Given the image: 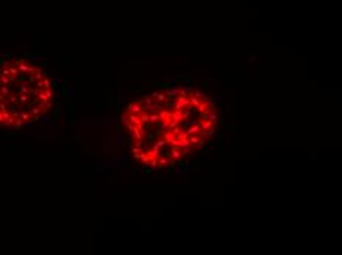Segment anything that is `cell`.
<instances>
[{
    "label": "cell",
    "mask_w": 342,
    "mask_h": 255,
    "mask_svg": "<svg viewBox=\"0 0 342 255\" xmlns=\"http://www.w3.org/2000/svg\"><path fill=\"white\" fill-rule=\"evenodd\" d=\"M156 159H158V167H167V165L170 164V161H171V156H170V154H167V152H164V154H159L158 156H156Z\"/></svg>",
    "instance_id": "cell-1"
},
{
    "label": "cell",
    "mask_w": 342,
    "mask_h": 255,
    "mask_svg": "<svg viewBox=\"0 0 342 255\" xmlns=\"http://www.w3.org/2000/svg\"><path fill=\"white\" fill-rule=\"evenodd\" d=\"M170 156H171V159H174V161L182 159V158H183V150H182V148H179V146H173V148H171V154H170Z\"/></svg>",
    "instance_id": "cell-2"
},
{
    "label": "cell",
    "mask_w": 342,
    "mask_h": 255,
    "mask_svg": "<svg viewBox=\"0 0 342 255\" xmlns=\"http://www.w3.org/2000/svg\"><path fill=\"white\" fill-rule=\"evenodd\" d=\"M127 111H129V114H140L142 112V105L137 103V102H131V103L127 105Z\"/></svg>",
    "instance_id": "cell-3"
},
{
    "label": "cell",
    "mask_w": 342,
    "mask_h": 255,
    "mask_svg": "<svg viewBox=\"0 0 342 255\" xmlns=\"http://www.w3.org/2000/svg\"><path fill=\"white\" fill-rule=\"evenodd\" d=\"M187 133H189V136L190 134H199V131H201V122H192V125H189L187 127V130H186Z\"/></svg>",
    "instance_id": "cell-4"
},
{
    "label": "cell",
    "mask_w": 342,
    "mask_h": 255,
    "mask_svg": "<svg viewBox=\"0 0 342 255\" xmlns=\"http://www.w3.org/2000/svg\"><path fill=\"white\" fill-rule=\"evenodd\" d=\"M212 127H215V122H214V121H209V120H202V121H201V131L211 130Z\"/></svg>",
    "instance_id": "cell-5"
},
{
    "label": "cell",
    "mask_w": 342,
    "mask_h": 255,
    "mask_svg": "<svg viewBox=\"0 0 342 255\" xmlns=\"http://www.w3.org/2000/svg\"><path fill=\"white\" fill-rule=\"evenodd\" d=\"M152 97H154V100L158 102V103H162V102H165L168 99L165 96V93H162V92H154V93H152Z\"/></svg>",
    "instance_id": "cell-6"
},
{
    "label": "cell",
    "mask_w": 342,
    "mask_h": 255,
    "mask_svg": "<svg viewBox=\"0 0 342 255\" xmlns=\"http://www.w3.org/2000/svg\"><path fill=\"white\" fill-rule=\"evenodd\" d=\"M179 95V87L177 86H171L168 90H167V93H165V96L168 97V99H171V97H174V96H177Z\"/></svg>",
    "instance_id": "cell-7"
},
{
    "label": "cell",
    "mask_w": 342,
    "mask_h": 255,
    "mask_svg": "<svg viewBox=\"0 0 342 255\" xmlns=\"http://www.w3.org/2000/svg\"><path fill=\"white\" fill-rule=\"evenodd\" d=\"M139 115H140V120H142V122L145 124V127H149V114L148 112H140V114H139Z\"/></svg>",
    "instance_id": "cell-8"
},
{
    "label": "cell",
    "mask_w": 342,
    "mask_h": 255,
    "mask_svg": "<svg viewBox=\"0 0 342 255\" xmlns=\"http://www.w3.org/2000/svg\"><path fill=\"white\" fill-rule=\"evenodd\" d=\"M149 122H152V124H156V122H159V114H158V112L149 114Z\"/></svg>",
    "instance_id": "cell-9"
},
{
    "label": "cell",
    "mask_w": 342,
    "mask_h": 255,
    "mask_svg": "<svg viewBox=\"0 0 342 255\" xmlns=\"http://www.w3.org/2000/svg\"><path fill=\"white\" fill-rule=\"evenodd\" d=\"M155 146H158V148H161V149L165 148V146H167V140H165V139H158L156 142H155Z\"/></svg>",
    "instance_id": "cell-10"
},
{
    "label": "cell",
    "mask_w": 342,
    "mask_h": 255,
    "mask_svg": "<svg viewBox=\"0 0 342 255\" xmlns=\"http://www.w3.org/2000/svg\"><path fill=\"white\" fill-rule=\"evenodd\" d=\"M143 102H145V105H150V103H154V97L152 96H148V95H145V97H143Z\"/></svg>",
    "instance_id": "cell-11"
},
{
    "label": "cell",
    "mask_w": 342,
    "mask_h": 255,
    "mask_svg": "<svg viewBox=\"0 0 342 255\" xmlns=\"http://www.w3.org/2000/svg\"><path fill=\"white\" fill-rule=\"evenodd\" d=\"M162 105H164V106H165V108H173V106H174V102H173V100L170 102V100L167 99L165 102H162Z\"/></svg>",
    "instance_id": "cell-12"
},
{
    "label": "cell",
    "mask_w": 342,
    "mask_h": 255,
    "mask_svg": "<svg viewBox=\"0 0 342 255\" xmlns=\"http://www.w3.org/2000/svg\"><path fill=\"white\" fill-rule=\"evenodd\" d=\"M121 121H122L124 124L129 122V115H127V114H122V115H121Z\"/></svg>",
    "instance_id": "cell-13"
},
{
    "label": "cell",
    "mask_w": 342,
    "mask_h": 255,
    "mask_svg": "<svg viewBox=\"0 0 342 255\" xmlns=\"http://www.w3.org/2000/svg\"><path fill=\"white\" fill-rule=\"evenodd\" d=\"M177 80H179V77H174V75H173V77H170V84H171V86H175Z\"/></svg>",
    "instance_id": "cell-14"
}]
</instances>
